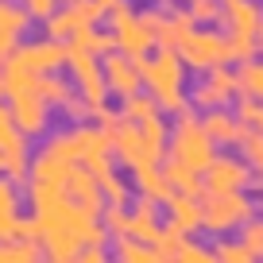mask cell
Wrapping results in <instances>:
<instances>
[{"mask_svg":"<svg viewBox=\"0 0 263 263\" xmlns=\"http://www.w3.org/2000/svg\"><path fill=\"white\" fill-rule=\"evenodd\" d=\"M163 209H166V224H171V229L186 232V236L201 229V201H197V194L174 190V194L163 201Z\"/></svg>","mask_w":263,"mask_h":263,"instance_id":"2e32d148","label":"cell"},{"mask_svg":"<svg viewBox=\"0 0 263 263\" xmlns=\"http://www.w3.org/2000/svg\"><path fill=\"white\" fill-rule=\"evenodd\" d=\"M174 259L178 263H213L217 255H213V248H201V244H194V240H182L178 252H174Z\"/></svg>","mask_w":263,"mask_h":263,"instance_id":"836d02e7","label":"cell"},{"mask_svg":"<svg viewBox=\"0 0 263 263\" xmlns=\"http://www.w3.org/2000/svg\"><path fill=\"white\" fill-rule=\"evenodd\" d=\"M236 89H240V97L263 101V62H255V58L240 62V70H236Z\"/></svg>","mask_w":263,"mask_h":263,"instance_id":"7402d4cb","label":"cell"},{"mask_svg":"<svg viewBox=\"0 0 263 263\" xmlns=\"http://www.w3.org/2000/svg\"><path fill=\"white\" fill-rule=\"evenodd\" d=\"M255 54H263V27H259V35H255Z\"/></svg>","mask_w":263,"mask_h":263,"instance_id":"60d3db41","label":"cell"},{"mask_svg":"<svg viewBox=\"0 0 263 263\" xmlns=\"http://www.w3.org/2000/svg\"><path fill=\"white\" fill-rule=\"evenodd\" d=\"M190 31H194L190 12H163V24H159V31H155V47H174L178 50V43L186 39Z\"/></svg>","mask_w":263,"mask_h":263,"instance_id":"ffe728a7","label":"cell"},{"mask_svg":"<svg viewBox=\"0 0 263 263\" xmlns=\"http://www.w3.org/2000/svg\"><path fill=\"white\" fill-rule=\"evenodd\" d=\"M132 182H136V190H140L143 197H151L159 205L174 194L171 182H166V174H163V166H136V171H132Z\"/></svg>","mask_w":263,"mask_h":263,"instance_id":"ac0fdd59","label":"cell"},{"mask_svg":"<svg viewBox=\"0 0 263 263\" xmlns=\"http://www.w3.org/2000/svg\"><path fill=\"white\" fill-rule=\"evenodd\" d=\"M248 58H255V39L229 31V62H248Z\"/></svg>","mask_w":263,"mask_h":263,"instance_id":"e575fe53","label":"cell"},{"mask_svg":"<svg viewBox=\"0 0 263 263\" xmlns=\"http://www.w3.org/2000/svg\"><path fill=\"white\" fill-rule=\"evenodd\" d=\"M4 58H8V54H4V50H0V66H4Z\"/></svg>","mask_w":263,"mask_h":263,"instance_id":"ee69618b","label":"cell"},{"mask_svg":"<svg viewBox=\"0 0 263 263\" xmlns=\"http://www.w3.org/2000/svg\"><path fill=\"white\" fill-rule=\"evenodd\" d=\"M140 66V78L147 85V93L159 101V112H171V116H182L190 112V97H186V62L178 58L174 47H159L155 54H143L136 58Z\"/></svg>","mask_w":263,"mask_h":263,"instance_id":"6da1fadb","label":"cell"},{"mask_svg":"<svg viewBox=\"0 0 263 263\" xmlns=\"http://www.w3.org/2000/svg\"><path fill=\"white\" fill-rule=\"evenodd\" d=\"M112 252H116L120 263H159V252L151 244H143V240H136V236H120Z\"/></svg>","mask_w":263,"mask_h":263,"instance_id":"603a6c76","label":"cell"},{"mask_svg":"<svg viewBox=\"0 0 263 263\" xmlns=\"http://www.w3.org/2000/svg\"><path fill=\"white\" fill-rule=\"evenodd\" d=\"M213 255L221 263H252L255 255H252V248L244 244V240H221V244L213 248Z\"/></svg>","mask_w":263,"mask_h":263,"instance_id":"4dcf8cb0","label":"cell"},{"mask_svg":"<svg viewBox=\"0 0 263 263\" xmlns=\"http://www.w3.org/2000/svg\"><path fill=\"white\" fill-rule=\"evenodd\" d=\"M221 24H229L232 35H259L263 27V8L255 0H221Z\"/></svg>","mask_w":263,"mask_h":263,"instance_id":"9a60e30c","label":"cell"},{"mask_svg":"<svg viewBox=\"0 0 263 263\" xmlns=\"http://www.w3.org/2000/svg\"><path fill=\"white\" fill-rule=\"evenodd\" d=\"M159 112V101L151 97V93H132V97H124V108H120V116L124 120H132V124H140V120H147V116H155Z\"/></svg>","mask_w":263,"mask_h":263,"instance_id":"4316f807","label":"cell"},{"mask_svg":"<svg viewBox=\"0 0 263 263\" xmlns=\"http://www.w3.org/2000/svg\"><path fill=\"white\" fill-rule=\"evenodd\" d=\"M43 255L39 240H4L0 244V263H35Z\"/></svg>","mask_w":263,"mask_h":263,"instance_id":"cb8c5ba5","label":"cell"},{"mask_svg":"<svg viewBox=\"0 0 263 263\" xmlns=\"http://www.w3.org/2000/svg\"><path fill=\"white\" fill-rule=\"evenodd\" d=\"M35 93H39V97L47 101L50 108H62V101L70 97V93H74V85L66 82V78H58V70H54V74H43V78H39Z\"/></svg>","mask_w":263,"mask_h":263,"instance_id":"d4e9b609","label":"cell"},{"mask_svg":"<svg viewBox=\"0 0 263 263\" xmlns=\"http://www.w3.org/2000/svg\"><path fill=\"white\" fill-rule=\"evenodd\" d=\"M255 217V201L244 190H224V194H205L201 197V229L213 236H229L240 224Z\"/></svg>","mask_w":263,"mask_h":263,"instance_id":"277c9868","label":"cell"},{"mask_svg":"<svg viewBox=\"0 0 263 263\" xmlns=\"http://www.w3.org/2000/svg\"><path fill=\"white\" fill-rule=\"evenodd\" d=\"M163 174L166 182H171V190H182V194H201V174L190 171L186 163H178V159H163Z\"/></svg>","mask_w":263,"mask_h":263,"instance_id":"44dd1931","label":"cell"},{"mask_svg":"<svg viewBox=\"0 0 263 263\" xmlns=\"http://www.w3.org/2000/svg\"><path fill=\"white\" fill-rule=\"evenodd\" d=\"M97 20H101L97 0H66V4L54 8V16H47L43 24H47L50 39H70L82 27H97Z\"/></svg>","mask_w":263,"mask_h":263,"instance_id":"ba28073f","label":"cell"},{"mask_svg":"<svg viewBox=\"0 0 263 263\" xmlns=\"http://www.w3.org/2000/svg\"><path fill=\"white\" fill-rule=\"evenodd\" d=\"M166 155L186 163L190 171L205 174V166L213 163L217 155V143L209 140V132L201 128V120L194 116V108L182 116H174V128H171V140H166Z\"/></svg>","mask_w":263,"mask_h":263,"instance_id":"7a4b0ae2","label":"cell"},{"mask_svg":"<svg viewBox=\"0 0 263 263\" xmlns=\"http://www.w3.org/2000/svg\"><path fill=\"white\" fill-rule=\"evenodd\" d=\"M178 58L186 62V70H197V74H205L213 66H224L229 62V35H217V31H190L186 39L178 43Z\"/></svg>","mask_w":263,"mask_h":263,"instance_id":"5b68a950","label":"cell"},{"mask_svg":"<svg viewBox=\"0 0 263 263\" xmlns=\"http://www.w3.org/2000/svg\"><path fill=\"white\" fill-rule=\"evenodd\" d=\"M12 151H27V136L16 128L8 108L0 105V155H12Z\"/></svg>","mask_w":263,"mask_h":263,"instance_id":"484cf974","label":"cell"},{"mask_svg":"<svg viewBox=\"0 0 263 263\" xmlns=\"http://www.w3.org/2000/svg\"><path fill=\"white\" fill-rule=\"evenodd\" d=\"M8 112L12 120H16V128L24 132L27 140H35V136H43V132L50 128V105L39 97V93H16V97H8Z\"/></svg>","mask_w":263,"mask_h":263,"instance_id":"8fae6325","label":"cell"},{"mask_svg":"<svg viewBox=\"0 0 263 263\" xmlns=\"http://www.w3.org/2000/svg\"><path fill=\"white\" fill-rule=\"evenodd\" d=\"M4 174H8L12 182H31V159H27V151H12V155H4Z\"/></svg>","mask_w":263,"mask_h":263,"instance_id":"1f68e13d","label":"cell"},{"mask_svg":"<svg viewBox=\"0 0 263 263\" xmlns=\"http://www.w3.org/2000/svg\"><path fill=\"white\" fill-rule=\"evenodd\" d=\"M236 120L244 124L248 132H259V136H263V101H255V97H240V105H236Z\"/></svg>","mask_w":263,"mask_h":263,"instance_id":"f1b7e54d","label":"cell"},{"mask_svg":"<svg viewBox=\"0 0 263 263\" xmlns=\"http://www.w3.org/2000/svg\"><path fill=\"white\" fill-rule=\"evenodd\" d=\"M16 240H39V221L35 217H16Z\"/></svg>","mask_w":263,"mask_h":263,"instance_id":"74e56055","label":"cell"},{"mask_svg":"<svg viewBox=\"0 0 263 263\" xmlns=\"http://www.w3.org/2000/svg\"><path fill=\"white\" fill-rule=\"evenodd\" d=\"M101 70H105V85H108V97H132V93L143 85L140 78V66H136V58L124 54V50H108L105 62H101Z\"/></svg>","mask_w":263,"mask_h":263,"instance_id":"30bf717a","label":"cell"},{"mask_svg":"<svg viewBox=\"0 0 263 263\" xmlns=\"http://www.w3.org/2000/svg\"><path fill=\"white\" fill-rule=\"evenodd\" d=\"M20 66L35 70V74H54L66 62V39H39V43H24V47L8 50Z\"/></svg>","mask_w":263,"mask_h":263,"instance_id":"7c38bea8","label":"cell"},{"mask_svg":"<svg viewBox=\"0 0 263 263\" xmlns=\"http://www.w3.org/2000/svg\"><path fill=\"white\" fill-rule=\"evenodd\" d=\"M78 259H82V263H105L108 259V248L105 244H85L82 252H78Z\"/></svg>","mask_w":263,"mask_h":263,"instance_id":"f35d334b","label":"cell"},{"mask_svg":"<svg viewBox=\"0 0 263 263\" xmlns=\"http://www.w3.org/2000/svg\"><path fill=\"white\" fill-rule=\"evenodd\" d=\"M128 221H132V213L124 205H105V209H101V224H105V232L112 240L128 236Z\"/></svg>","mask_w":263,"mask_h":263,"instance_id":"83f0119b","label":"cell"},{"mask_svg":"<svg viewBox=\"0 0 263 263\" xmlns=\"http://www.w3.org/2000/svg\"><path fill=\"white\" fill-rule=\"evenodd\" d=\"M120 4H128V0H97V8H101V16H108V12H116Z\"/></svg>","mask_w":263,"mask_h":263,"instance_id":"ab89813d","label":"cell"},{"mask_svg":"<svg viewBox=\"0 0 263 263\" xmlns=\"http://www.w3.org/2000/svg\"><path fill=\"white\" fill-rule=\"evenodd\" d=\"M252 182V163L236 155H213V163L201 174V194H224V190H244Z\"/></svg>","mask_w":263,"mask_h":263,"instance_id":"9c48e42d","label":"cell"},{"mask_svg":"<svg viewBox=\"0 0 263 263\" xmlns=\"http://www.w3.org/2000/svg\"><path fill=\"white\" fill-rule=\"evenodd\" d=\"M16 217H20V194L12 178H0V244L16 240Z\"/></svg>","mask_w":263,"mask_h":263,"instance_id":"d6986e66","label":"cell"},{"mask_svg":"<svg viewBox=\"0 0 263 263\" xmlns=\"http://www.w3.org/2000/svg\"><path fill=\"white\" fill-rule=\"evenodd\" d=\"M240 240L252 248L255 259H263V221H255V217H252L248 224H240Z\"/></svg>","mask_w":263,"mask_h":263,"instance_id":"d590c367","label":"cell"},{"mask_svg":"<svg viewBox=\"0 0 263 263\" xmlns=\"http://www.w3.org/2000/svg\"><path fill=\"white\" fill-rule=\"evenodd\" d=\"M66 66H70V74H74V89L85 97V105H89V116L97 124H105L108 116H112V108H108V85H105V70H101L97 54H89V50H78L66 43Z\"/></svg>","mask_w":263,"mask_h":263,"instance_id":"3957f363","label":"cell"},{"mask_svg":"<svg viewBox=\"0 0 263 263\" xmlns=\"http://www.w3.org/2000/svg\"><path fill=\"white\" fill-rule=\"evenodd\" d=\"M186 12L194 24H217L221 20V0H190Z\"/></svg>","mask_w":263,"mask_h":263,"instance_id":"d6a6232c","label":"cell"},{"mask_svg":"<svg viewBox=\"0 0 263 263\" xmlns=\"http://www.w3.org/2000/svg\"><path fill=\"white\" fill-rule=\"evenodd\" d=\"M27 24H31V16H27L24 4H16V0H0V50H4V54L20 47Z\"/></svg>","mask_w":263,"mask_h":263,"instance_id":"e0dca14e","label":"cell"},{"mask_svg":"<svg viewBox=\"0 0 263 263\" xmlns=\"http://www.w3.org/2000/svg\"><path fill=\"white\" fill-rule=\"evenodd\" d=\"M201 128L209 132V140H213L217 147H240L244 136H248V128L236 120V112H229V108H205Z\"/></svg>","mask_w":263,"mask_h":263,"instance_id":"5bb4252c","label":"cell"},{"mask_svg":"<svg viewBox=\"0 0 263 263\" xmlns=\"http://www.w3.org/2000/svg\"><path fill=\"white\" fill-rule=\"evenodd\" d=\"M232 97H240L236 89V70H229V62L224 66H213V70H205V74L197 78L194 93H190V105L194 108H229Z\"/></svg>","mask_w":263,"mask_h":263,"instance_id":"52a82bcc","label":"cell"},{"mask_svg":"<svg viewBox=\"0 0 263 263\" xmlns=\"http://www.w3.org/2000/svg\"><path fill=\"white\" fill-rule=\"evenodd\" d=\"M108 27H112V35H116V50H124V54H132V58H143L155 47V31H151V27L143 24V16L132 12L128 4L108 12Z\"/></svg>","mask_w":263,"mask_h":263,"instance_id":"8992f818","label":"cell"},{"mask_svg":"<svg viewBox=\"0 0 263 263\" xmlns=\"http://www.w3.org/2000/svg\"><path fill=\"white\" fill-rule=\"evenodd\" d=\"M159 4H182V0H159Z\"/></svg>","mask_w":263,"mask_h":263,"instance_id":"b9f144b4","label":"cell"},{"mask_svg":"<svg viewBox=\"0 0 263 263\" xmlns=\"http://www.w3.org/2000/svg\"><path fill=\"white\" fill-rule=\"evenodd\" d=\"M0 171H4V155H0Z\"/></svg>","mask_w":263,"mask_h":263,"instance_id":"f6af8a7d","label":"cell"},{"mask_svg":"<svg viewBox=\"0 0 263 263\" xmlns=\"http://www.w3.org/2000/svg\"><path fill=\"white\" fill-rule=\"evenodd\" d=\"M66 194H70V201H78V205L85 209V213L101 217V209H105V194H101V178L89 171V166H70V174L62 178Z\"/></svg>","mask_w":263,"mask_h":263,"instance_id":"4fadbf2b","label":"cell"},{"mask_svg":"<svg viewBox=\"0 0 263 263\" xmlns=\"http://www.w3.org/2000/svg\"><path fill=\"white\" fill-rule=\"evenodd\" d=\"M0 97H4V78H0Z\"/></svg>","mask_w":263,"mask_h":263,"instance_id":"7bdbcfd3","label":"cell"},{"mask_svg":"<svg viewBox=\"0 0 263 263\" xmlns=\"http://www.w3.org/2000/svg\"><path fill=\"white\" fill-rule=\"evenodd\" d=\"M58 4H62V0H24V8H27V16H31V20H47V16H54Z\"/></svg>","mask_w":263,"mask_h":263,"instance_id":"8d00e7d4","label":"cell"},{"mask_svg":"<svg viewBox=\"0 0 263 263\" xmlns=\"http://www.w3.org/2000/svg\"><path fill=\"white\" fill-rule=\"evenodd\" d=\"M101 194H105V205H128V182L116 171L101 174Z\"/></svg>","mask_w":263,"mask_h":263,"instance_id":"f546056e","label":"cell"}]
</instances>
